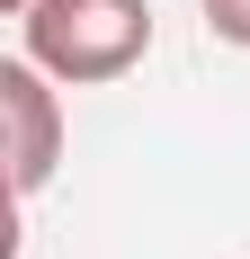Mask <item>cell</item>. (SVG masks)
Wrapping results in <instances>:
<instances>
[{"label": "cell", "instance_id": "6da1fadb", "mask_svg": "<svg viewBox=\"0 0 250 259\" xmlns=\"http://www.w3.org/2000/svg\"><path fill=\"white\" fill-rule=\"evenodd\" d=\"M18 54L45 63L63 90L125 80L152 54V0H36L18 18Z\"/></svg>", "mask_w": 250, "mask_h": 259}, {"label": "cell", "instance_id": "7a4b0ae2", "mask_svg": "<svg viewBox=\"0 0 250 259\" xmlns=\"http://www.w3.org/2000/svg\"><path fill=\"white\" fill-rule=\"evenodd\" d=\"M0 125H9V197H45L54 161H63V134H72V116H63V80L45 72V63H27V54H9L0 63Z\"/></svg>", "mask_w": 250, "mask_h": 259}, {"label": "cell", "instance_id": "3957f363", "mask_svg": "<svg viewBox=\"0 0 250 259\" xmlns=\"http://www.w3.org/2000/svg\"><path fill=\"white\" fill-rule=\"evenodd\" d=\"M197 18H205V36H224V45L250 54V0H197Z\"/></svg>", "mask_w": 250, "mask_h": 259}, {"label": "cell", "instance_id": "277c9868", "mask_svg": "<svg viewBox=\"0 0 250 259\" xmlns=\"http://www.w3.org/2000/svg\"><path fill=\"white\" fill-rule=\"evenodd\" d=\"M0 9H9V18H27V9H36V0H0Z\"/></svg>", "mask_w": 250, "mask_h": 259}]
</instances>
